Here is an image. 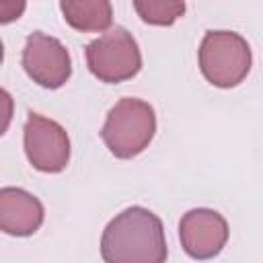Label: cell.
Segmentation results:
<instances>
[{"mask_svg": "<svg viewBox=\"0 0 263 263\" xmlns=\"http://www.w3.org/2000/svg\"><path fill=\"white\" fill-rule=\"evenodd\" d=\"M166 255L162 222L148 208H125L103 230L101 257L107 263H162Z\"/></svg>", "mask_w": 263, "mask_h": 263, "instance_id": "cell-1", "label": "cell"}, {"mask_svg": "<svg viewBox=\"0 0 263 263\" xmlns=\"http://www.w3.org/2000/svg\"><path fill=\"white\" fill-rule=\"evenodd\" d=\"M156 134V113L150 103L123 97L107 113L101 138L115 158H134L148 148Z\"/></svg>", "mask_w": 263, "mask_h": 263, "instance_id": "cell-2", "label": "cell"}, {"mask_svg": "<svg viewBox=\"0 0 263 263\" xmlns=\"http://www.w3.org/2000/svg\"><path fill=\"white\" fill-rule=\"evenodd\" d=\"M197 60L205 80L218 88L240 84L253 64L247 39L234 31H208L199 43Z\"/></svg>", "mask_w": 263, "mask_h": 263, "instance_id": "cell-3", "label": "cell"}, {"mask_svg": "<svg viewBox=\"0 0 263 263\" xmlns=\"http://www.w3.org/2000/svg\"><path fill=\"white\" fill-rule=\"evenodd\" d=\"M86 66L101 82L117 84L140 72L142 53L125 27H113L86 45Z\"/></svg>", "mask_w": 263, "mask_h": 263, "instance_id": "cell-4", "label": "cell"}, {"mask_svg": "<svg viewBox=\"0 0 263 263\" xmlns=\"http://www.w3.org/2000/svg\"><path fill=\"white\" fill-rule=\"evenodd\" d=\"M23 142L33 168L41 173H62L66 168L70 160V138L58 121L31 111L23 127Z\"/></svg>", "mask_w": 263, "mask_h": 263, "instance_id": "cell-5", "label": "cell"}, {"mask_svg": "<svg viewBox=\"0 0 263 263\" xmlns=\"http://www.w3.org/2000/svg\"><path fill=\"white\" fill-rule=\"evenodd\" d=\"M21 64L27 76L43 88H60L72 74V60L66 45L41 31H33L27 37Z\"/></svg>", "mask_w": 263, "mask_h": 263, "instance_id": "cell-6", "label": "cell"}, {"mask_svg": "<svg viewBox=\"0 0 263 263\" xmlns=\"http://www.w3.org/2000/svg\"><path fill=\"white\" fill-rule=\"evenodd\" d=\"M179 238L191 259H212L228 240V222L216 210L193 208L179 222Z\"/></svg>", "mask_w": 263, "mask_h": 263, "instance_id": "cell-7", "label": "cell"}, {"mask_svg": "<svg viewBox=\"0 0 263 263\" xmlns=\"http://www.w3.org/2000/svg\"><path fill=\"white\" fill-rule=\"evenodd\" d=\"M45 218L43 203L21 187L0 189V230L10 236L35 234Z\"/></svg>", "mask_w": 263, "mask_h": 263, "instance_id": "cell-8", "label": "cell"}, {"mask_svg": "<svg viewBox=\"0 0 263 263\" xmlns=\"http://www.w3.org/2000/svg\"><path fill=\"white\" fill-rule=\"evenodd\" d=\"M66 23L76 31H105L111 27L113 8L109 0H60Z\"/></svg>", "mask_w": 263, "mask_h": 263, "instance_id": "cell-9", "label": "cell"}, {"mask_svg": "<svg viewBox=\"0 0 263 263\" xmlns=\"http://www.w3.org/2000/svg\"><path fill=\"white\" fill-rule=\"evenodd\" d=\"M138 16L156 27H168L185 14V0H134Z\"/></svg>", "mask_w": 263, "mask_h": 263, "instance_id": "cell-10", "label": "cell"}, {"mask_svg": "<svg viewBox=\"0 0 263 263\" xmlns=\"http://www.w3.org/2000/svg\"><path fill=\"white\" fill-rule=\"evenodd\" d=\"M25 8H27V0H0V25L18 21Z\"/></svg>", "mask_w": 263, "mask_h": 263, "instance_id": "cell-11", "label": "cell"}, {"mask_svg": "<svg viewBox=\"0 0 263 263\" xmlns=\"http://www.w3.org/2000/svg\"><path fill=\"white\" fill-rule=\"evenodd\" d=\"M12 113H14V101L12 95L0 86V136L8 129L10 121H12Z\"/></svg>", "mask_w": 263, "mask_h": 263, "instance_id": "cell-12", "label": "cell"}, {"mask_svg": "<svg viewBox=\"0 0 263 263\" xmlns=\"http://www.w3.org/2000/svg\"><path fill=\"white\" fill-rule=\"evenodd\" d=\"M2 60H4V45H2V41H0V64H2Z\"/></svg>", "mask_w": 263, "mask_h": 263, "instance_id": "cell-13", "label": "cell"}]
</instances>
